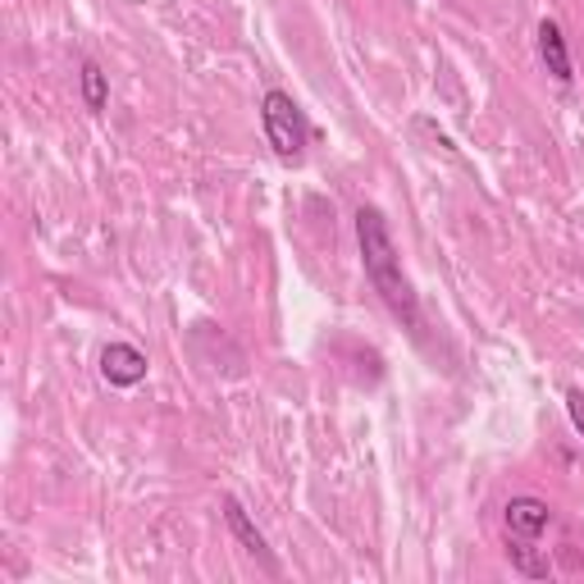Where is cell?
I'll return each mask as SVG.
<instances>
[{
	"label": "cell",
	"mask_w": 584,
	"mask_h": 584,
	"mask_svg": "<svg viewBox=\"0 0 584 584\" xmlns=\"http://www.w3.org/2000/svg\"><path fill=\"white\" fill-rule=\"evenodd\" d=\"M357 242H361V261H366L370 288L384 297V307L406 329H420V301L412 293V278L402 274V257H397V247H393L384 211H374V206H361L357 211Z\"/></svg>",
	"instance_id": "obj_1"
},
{
	"label": "cell",
	"mask_w": 584,
	"mask_h": 584,
	"mask_svg": "<svg viewBox=\"0 0 584 584\" xmlns=\"http://www.w3.org/2000/svg\"><path fill=\"white\" fill-rule=\"evenodd\" d=\"M261 123H265V138L274 146V156L284 160V165H301V151H307V115H301V106L288 96V92H278L270 87L265 100H261Z\"/></svg>",
	"instance_id": "obj_2"
},
{
	"label": "cell",
	"mask_w": 584,
	"mask_h": 584,
	"mask_svg": "<svg viewBox=\"0 0 584 584\" xmlns=\"http://www.w3.org/2000/svg\"><path fill=\"white\" fill-rule=\"evenodd\" d=\"M100 374H106V384H115V389H133L146 379V351H138L133 343H110L100 351Z\"/></svg>",
	"instance_id": "obj_3"
},
{
	"label": "cell",
	"mask_w": 584,
	"mask_h": 584,
	"mask_svg": "<svg viewBox=\"0 0 584 584\" xmlns=\"http://www.w3.org/2000/svg\"><path fill=\"white\" fill-rule=\"evenodd\" d=\"M502 516H506V535L535 544V539L544 535V529L552 525V506H548L544 498H512Z\"/></svg>",
	"instance_id": "obj_4"
},
{
	"label": "cell",
	"mask_w": 584,
	"mask_h": 584,
	"mask_svg": "<svg viewBox=\"0 0 584 584\" xmlns=\"http://www.w3.org/2000/svg\"><path fill=\"white\" fill-rule=\"evenodd\" d=\"M224 521H228V529H234V539L242 544V552H251V557H257V562H261L265 571H278V562H274V552H270L265 535H261L257 525H251L247 506H242L238 498H224Z\"/></svg>",
	"instance_id": "obj_5"
},
{
	"label": "cell",
	"mask_w": 584,
	"mask_h": 584,
	"mask_svg": "<svg viewBox=\"0 0 584 584\" xmlns=\"http://www.w3.org/2000/svg\"><path fill=\"white\" fill-rule=\"evenodd\" d=\"M539 60L548 64V73L557 83H571L575 73H571V50H567V37H562V28L557 23H539Z\"/></svg>",
	"instance_id": "obj_6"
},
{
	"label": "cell",
	"mask_w": 584,
	"mask_h": 584,
	"mask_svg": "<svg viewBox=\"0 0 584 584\" xmlns=\"http://www.w3.org/2000/svg\"><path fill=\"white\" fill-rule=\"evenodd\" d=\"M79 83H83V106H87L92 115H100V110H106L110 87H106V73H100V64H96V60H87V64H83Z\"/></svg>",
	"instance_id": "obj_7"
},
{
	"label": "cell",
	"mask_w": 584,
	"mask_h": 584,
	"mask_svg": "<svg viewBox=\"0 0 584 584\" xmlns=\"http://www.w3.org/2000/svg\"><path fill=\"white\" fill-rule=\"evenodd\" d=\"M506 557H512V567L529 580H548V557H539L535 548H529V539H512V548H506Z\"/></svg>",
	"instance_id": "obj_8"
},
{
	"label": "cell",
	"mask_w": 584,
	"mask_h": 584,
	"mask_svg": "<svg viewBox=\"0 0 584 584\" xmlns=\"http://www.w3.org/2000/svg\"><path fill=\"white\" fill-rule=\"evenodd\" d=\"M567 412H571L575 429H580V434H584V393H580V389H571V393H567Z\"/></svg>",
	"instance_id": "obj_9"
}]
</instances>
